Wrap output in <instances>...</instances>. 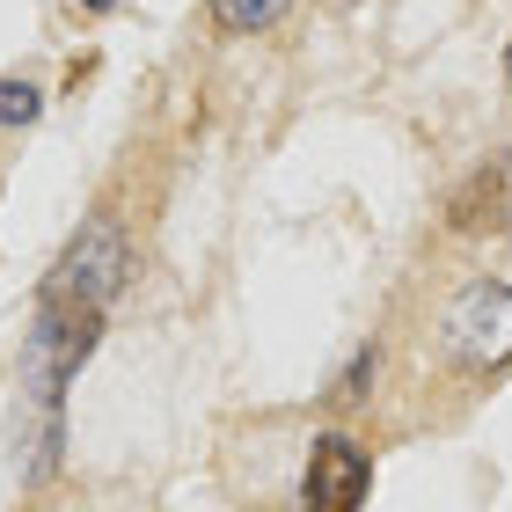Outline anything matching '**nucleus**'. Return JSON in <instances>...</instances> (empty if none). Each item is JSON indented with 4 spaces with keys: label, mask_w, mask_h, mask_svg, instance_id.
I'll return each mask as SVG.
<instances>
[{
    "label": "nucleus",
    "mask_w": 512,
    "mask_h": 512,
    "mask_svg": "<svg viewBox=\"0 0 512 512\" xmlns=\"http://www.w3.org/2000/svg\"><path fill=\"white\" fill-rule=\"evenodd\" d=\"M132 278V242L118 220H88L74 242H66V256L52 264V278H44V300H66V308H110V300L125 293Z\"/></svg>",
    "instance_id": "1"
},
{
    "label": "nucleus",
    "mask_w": 512,
    "mask_h": 512,
    "mask_svg": "<svg viewBox=\"0 0 512 512\" xmlns=\"http://www.w3.org/2000/svg\"><path fill=\"white\" fill-rule=\"evenodd\" d=\"M439 344L461 374H491L498 359H512V286L505 278H469L447 315H439Z\"/></svg>",
    "instance_id": "2"
},
{
    "label": "nucleus",
    "mask_w": 512,
    "mask_h": 512,
    "mask_svg": "<svg viewBox=\"0 0 512 512\" xmlns=\"http://www.w3.org/2000/svg\"><path fill=\"white\" fill-rule=\"evenodd\" d=\"M366 447L344 432H322L308 447V476H300V512H359L366 505Z\"/></svg>",
    "instance_id": "3"
},
{
    "label": "nucleus",
    "mask_w": 512,
    "mask_h": 512,
    "mask_svg": "<svg viewBox=\"0 0 512 512\" xmlns=\"http://www.w3.org/2000/svg\"><path fill=\"white\" fill-rule=\"evenodd\" d=\"M505 183H512V169H476L469 183H461V198H454V227H461V235H483V227L505 220V213H498Z\"/></svg>",
    "instance_id": "4"
},
{
    "label": "nucleus",
    "mask_w": 512,
    "mask_h": 512,
    "mask_svg": "<svg viewBox=\"0 0 512 512\" xmlns=\"http://www.w3.org/2000/svg\"><path fill=\"white\" fill-rule=\"evenodd\" d=\"M286 8H293V0H213V22L227 37H256V30H271Z\"/></svg>",
    "instance_id": "5"
},
{
    "label": "nucleus",
    "mask_w": 512,
    "mask_h": 512,
    "mask_svg": "<svg viewBox=\"0 0 512 512\" xmlns=\"http://www.w3.org/2000/svg\"><path fill=\"white\" fill-rule=\"evenodd\" d=\"M37 110H44V96L30 81H0V125H30Z\"/></svg>",
    "instance_id": "6"
},
{
    "label": "nucleus",
    "mask_w": 512,
    "mask_h": 512,
    "mask_svg": "<svg viewBox=\"0 0 512 512\" xmlns=\"http://www.w3.org/2000/svg\"><path fill=\"white\" fill-rule=\"evenodd\" d=\"M366 381H374V352H359V359H352V374H344V388H337V395L352 403V395H366Z\"/></svg>",
    "instance_id": "7"
},
{
    "label": "nucleus",
    "mask_w": 512,
    "mask_h": 512,
    "mask_svg": "<svg viewBox=\"0 0 512 512\" xmlns=\"http://www.w3.org/2000/svg\"><path fill=\"white\" fill-rule=\"evenodd\" d=\"M81 8H88V15H110V8H118V0H81Z\"/></svg>",
    "instance_id": "8"
}]
</instances>
